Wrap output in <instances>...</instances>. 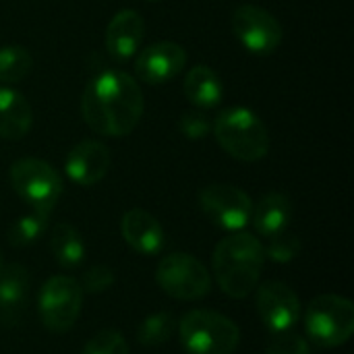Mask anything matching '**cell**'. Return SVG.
Masks as SVG:
<instances>
[{"mask_svg":"<svg viewBox=\"0 0 354 354\" xmlns=\"http://www.w3.org/2000/svg\"><path fill=\"white\" fill-rule=\"evenodd\" d=\"M81 114L93 133L127 137L143 116L141 87L124 71H102L85 85Z\"/></svg>","mask_w":354,"mask_h":354,"instance_id":"cell-1","label":"cell"},{"mask_svg":"<svg viewBox=\"0 0 354 354\" xmlns=\"http://www.w3.org/2000/svg\"><path fill=\"white\" fill-rule=\"evenodd\" d=\"M263 263V245L243 230L220 241L212 259L218 286L230 299H245L255 290Z\"/></svg>","mask_w":354,"mask_h":354,"instance_id":"cell-2","label":"cell"},{"mask_svg":"<svg viewBox=\"0 0 354 354\" xmlns=\"http://www.w3.org/2000/svg\"><path fill=\"white\" fill-rule=\"evenodd\" d=\"M212 129L222 149L241 162H259L270 151L268 127L249 108L234 106L222 110Z\"/></svg>","mask_w":354,"mask_h":354,"instance_id":"cell-3","label":"cell"},{"mask_svg":"<svg viewBox=\"0 0 354 354\" xmlns=\"http://www.w3.org/2000/svg\"><path fill=\"white\" fill-rule=\"evenodd\" d=\"M180 344L189 354H232L241 332L232 319L216 311H189L178 324Z\"/></svg>","mask_w":354,"mask_h":354,"instance_id":"cell-4","label":"cell"},{"mask_svg":"<svg viewBox=\"0 0 354 354\" xmlns=\"http://www.w3.org/2000/svg\"><path fill=\"white\" fill-rule=\"evenodd\" d=\"M305 330L307 336L324 348L346 344L354 332L353 303L338 295L315 297L305 311Z\"/></svg>","mask_w":354,"mask_h":354,"instance_id":"cell-5","label":"cell"},{"mask_svg":"<svg viewBox=\"0 0 354 354\" xmlns=\"http://www.w3.org/2000/svg\"><path fill=\"white\" fill-rule=\"evenodd\" d=\"M10 185L15 193L31 207L39 212H52L62 193V180L58 172L39 158H21L10 166Z\"/></svg>","mask_w":354,"mask_h":354,"instance_id":"cell-6","label":"cell"},{"mask_svg":"<svg viewBox=\"0 0 354 354\" xmlns=\"http://www.w3.org/2000/svg\"><path fill=\"white\" fill-rule=\"evenodd\" d=\"M156 282L176 301H199L212 290L207 268L197 257L187 253H172L160 259L156 268Z\"/></svg>","mask_w":354,"mask_h":354,"instance_id":"cell-7","label":"cell"},{"mask_svg":"<svg viewBox=\"0 0 354 354\" xmlns=\"http://www.w3.org/2000/svg\"><path fill=\"white\" fill-rule=\"evenodd\" d=\"M83 288L71 276H52L39 292L37 313L46 330L54 334L68 332L81 313Z\"/></svg>","mask_w":354,"mask_h":354,"instance_id":"cell-8","label":"cell"},{"mask_svg":"<svg viewBox=\"0 0 354 354\" xmlns=\"http://www.w3.org/2000/svg\"><path fill=\"white\" fill-rule=\"evenodd\" d=\"M199 205L203 214L222 230L241 232L251 224L253 201L234 185L214 183L203 187L199 193Z\"/></svg>","mask_w":354,"mask_h":354,"instance_id":"cell-9","label":"cell"},{"mask_svg":"<svg viewBox=\"0 0 354 354\" xmlns=\"http://www.w3.org/2000/svg\"><path fill=\"white\" fill-rule=\"evenodd\" d=\"M232 31L243 48L257 56L274 54L284 39L280 21L270 10L255 4H241L232 12Z\"/></svg>","mask_w":354,"mask_h":354,"instance_id":"cell-10","label":"cell"},{"mask_svg":"<svg viewBox=\"0 0 354 354\" xmlns=\"http://www.w3.org/2000/svg\"><path fill=\"white\" fill-rule=\"evenodd\" d=\"M257 313L274 334L288 332L301 319V301L284 282H266L257 290Z\"/></svg>","mask_w":354,"mask_h":354,"instance_id":"cell-11","label":"cell"},{"mask_svg":"<svg viewBox=\"0 0 354 354\" xmlns=\"http://www.w3.org/2000/svg\"><path fill=\"white\" fill-rule=\"evenodd\" d=\"M187 64V52L176 41H156L139 52L135 60L137 77L147 85H164Z\"/></svg>","mask_w":354,"mask_h":354,"instance_id":"cell-12","label":"cell"},{"mask_svg":"<svg viewBox=\"0 0 354 354\" xmlns=\"http://www.w3.org/2000/svg\"><path fill=\"white\" fill-rule=\"evenodd\" d=\"M64 170L66 176L81 187L97 185L110 170V151L104 143L85 139L68 151Z\"/></svg>","mask_w":354,"mask_h":354,"instance_id":"cell-13","label":"cell"},{"mask_svg":"<svg viewBox=\"0 0 354 354\" xmlns=\"http://www.w3.org/2000/svg\"><path fill=\"white\" fill-rule=\"evenodd\" d=\"M143 33H145V23L137 10H133V8L118 10L106 27L108 54L118 62L133 58L141 46Z\"/></svg>","mask_w":354,"mask_h":354,"instance_id":"cell-14","label":"cell"},{"mask_svg":"<svg viewBox=\"0 0 354 354\" xmlns=\"http://www.w3.org/2000/svg\"><path fill=\"white\" fill-rule=\"evenodd\" d=\"M120 232L127 245L139 255L151 257L164 249V230L160 222L145 209H129L120 220Z\"/></svg>","mask_w":354,"mask_h":354,"instance_id":"cell-15","label":"cell"},{"mask_svg":"<svg viewBox=\"0 0 354 354\" xmlns=\"http://www.w3.org/2000/svg\"><path fill=\"white\" fill-rule=\"evenodd\" d=\"M33 124V110L27 97L10 87H0V137L8 141L23 139Z\"/></svg>","mask_w":354,"mask_h":354,"instance_id":"cell-16","label":"cell"},{"mask_svg":"<svg viewBox=\"0 0 354 354\" xmlns=\"http://www.w3.org/2000/svg\"><path fill=\"white\" fill-rule=\"evenodd\" d=\"M290 218H292L290 199L282 193H268L257 201V205H253L251 224L261 236L270 239L286 230L290 224Z\"/></svg>","mask_w":354,"mask_h":354,"instance_id":"cell-17","label":"cell"},{"mask_svg":"<svg viewBox=\"0 0 354 354\" xmlns=\"http://www.w3.org/2000/svg\"><path fill=\"white\" fill-rule=\"evenodd\" d=\"M29 292V272L21 263H8L0 270V315L15 319L21 313Z\"/></svg>","mask_w":354,"mask_h":354,"instance_id":"cell-18","label":"cell"},{"mask_svg":"<svg viewBox=\"0 0 354 354\" xmlns=\"http://www.w3.org/2000/svg\"><path fill=\"white\" fill-rule=\"evenodd\" d=\"M185 95L197 108H216L222 102V79L209 66L197 64L185 77Z\"/></svg>","mask_w":354,"mask_h":354,"instance_id":"cell-19","label":"cell"},{"mask_svg":"<svg viewBox=\"0 0 354 354\" xmlns=\"http://www.w3.org/2000/svg\"><path fill=\"white\" fill-rule=\"evenodd\" d=\"M50 249H52L54 259L66 270L81 266L85 259V243H83L79 230L66 222H60L52 228Z\"/></svg>","mask_w":354,"mask_h":354,"instance_id":"cell-20","label":"cell"},{"mask_svg":"<svg viewBox=\"0 0 354 354\" xmlns=\"http://www.w3.org/2000/svg\"><path fill=\"white\" fill-rule=\"evenodd\" d=\"M50 214L31 209L29 214L21 216L8 230V243L12 247H29L33 245L46 230H48Z\"/></svg>","mask_w":354,"mask_h":354,"instance_id":"cell-21","label":"cell"},{"mask_svg":"<svg viewBox=\"0 0 354 354\" xmlns=\"http://www.w3.org/2000/svg\"><path fill=\"white\" fill-rule=\"evenodd\" d=\"M33 68V58L23 46H2L0 48V83H19Z\"/></svg>","mask_w":354,"mask_h":354,"instance_id":"cell-22","label":"cell"},{"mask_svg":"<svg viewBox=\"0 0 354 354\" xmlns=\"http://www.w3.org/2000/svg\"><path fill=\"white\" fill-rule=\"evenodd\" d=\"M174 315L172 313H153L143 319L137 330V340L143 346H162L170 340L174 332Z\"/></svg>","mask_w":354,"mask_h":354,"instance_id":"cell-23","label":"cell"},{"mask_svg":"<svg viewBox=\"0 0 354 354\" xmlns=\"http://www.w3.org/2000/svg\"><path fill=\"white\" fill-rule=\"evenodd\" d=\"M301 251V241L297 234L292 232H278L274 236L268 239V245L263 247V255L266 259L274 261V263H290Z\"/></svg>","mask_w":354,"mask_h":354,"instance_id":"cell-24","label":"cell"},{"mask_svg":"<svg viewBox=\"0 0 354 354\" xmlns=\"http://www.w3.org/2000/svg\"><path fill=\"white\" fill-rule=\"evenodd\" d=\"M81 354H129V346L120 332L102 330L83 346Z\"/></svg>","mask_w":354,"mask_h":354,"instance_id":"cell-25","label":"cell"},{"mask_svg":"<svg viewBox=\"0 0 354 354\" xmlns=\"http://www.w3.org/2000/svg\"><path fill=\"white\" fill-rule=\"evenodd\" d=\"M114 284V272L112 268L108 266H91L85 276H83V292H89V295H102L106 290H110Z\"/></svg>","mask_w":354,"mask_h":354,"instance_id":"cell-26","label":"cell"},{"mask_svg":"<svg viewBox=\"0 0 354 354\" xmlns=\"http://www.w3.org/2000/svg\"><path fill=\"white\" fill-rule=\"evenodd\" d=\"M178 131L183 133L185 139H191V141H197V139H203L205 135H209L212 131V124L209 120L205 118V114L197 112V110H191V112H185L178 120Z\"/></svg>","mask_w":354,"mask_h":354,"instance_id":"cell-27","label":"cell"},{"mask_svg":"<svg viewBox=\"0 0 354 354\" xmlns=\"http://www.w3.org/2000/svg\"><path fill=\"white\" fill-rule=\"evenodd\" d=\"M309 344L303 336L292 332H280L270 344L266 354H309Z\"/></svg>","mask_w":354,"mask_h":354,"instance_id":"cell-28","label":"cell"},{"mask_svg":"<svg viewBox=\"0 0 354 354\" xmlns=\"http://www.w3.org/2000/svg\"><path fill=\"white\" fill-rule=\"evenodd\" d=\"M0 270H2V257H0Z\"/></svg>","mask_w":354,"mask_h":354,"instance_id":"cell-29","label":"cell"},{"mask_svg":"<svg viewBox=\"0 0 354 354\" xmlns=\"http://www.w3.org/2000/svg\"><path fill=\"white\" fill-rule=\"evenodd\" d=\"M149 2H158V0H149Z\"/></svg>","mask_w":354,"mask_h":354,"instance_id":"cell-30","label":"cell"}]
</instances>
